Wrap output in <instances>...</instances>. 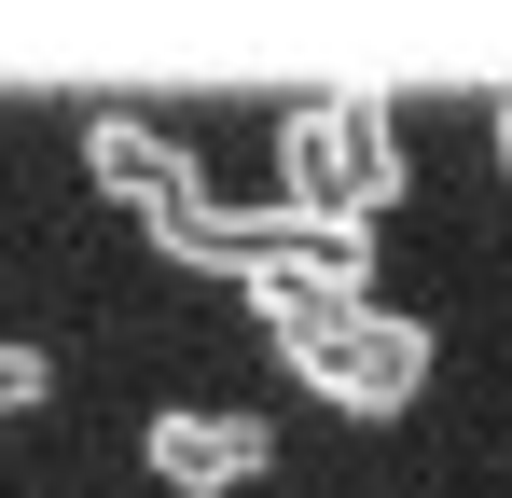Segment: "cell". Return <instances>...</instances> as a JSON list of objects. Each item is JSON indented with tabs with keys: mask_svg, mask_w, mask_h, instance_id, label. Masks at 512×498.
Returning <instances> with one entry per match:
<instances>
[{
	"mask_svg": "<svg viewBox=\"0 0 512 498\" xmlns=\"http://www.w3.org/2000/svg\"><path fill=\"white\" fill-rule=\"evenodd\" d=\"M139 457H153L180 498H236L250 471H277V415H236V402H167L153 429H139Z\"/></svg>",
	"mask_w": 512,
	"mask_h": 498,
	"instance_id": "3957f363",
	"label": "cell"
},
{
	"mask_svg": "<svg viewBox=\"0 0 512 498\" xmlns=\"http://www.w3.org/2000/svg\"><path fill=\"white\" fill-rule=\"evenodd\" d=\"M499 180H512V97H499Z\"/></svg>",
	"mask_w": 512,
	"mask_h": 498,
	"instance_id": "8992f818",
	"label": "cell"
},
{
	"mask_svg": "<svg viewBox=\"0 0 512 498\" xmlns=\"http://www.w3.org/2000/svg\"><path fill=\"white\" fill-rule=\"evenodd\" d=\"M236 305L263 319L277 374L305 388L319 415H402L429 388V319L374 305V277H319V263H250Z\"/></svg>",
	"mask_w": 512,
	"mask_h": 498,
	"instance_id": "6da1fadb",
	"label": "cell"
},
{
	"mask_svg": "<svg viewBox=\"0 0 512 498\" xmlns=\"http://www.w3.org/2000/svg\"><path fill=\"white\" fill-rule=\"evenodd\" d=\"M56 402V346H14L0 332V415H42Z\"/></svg>",
	"mask_w": 512,
	"mask_h": 498,
	"instance_id": "5b68a950",
	"label": "cell"
},
{
	"mask_svg": "<svg viewBox=\"0 0 512 498\" xmlns=\"http://www.w3.org/2000/svg\"><path fill=\"white\" fill-rule=\"evenodd\" d=\"M84 180H97V194H125L139 222H153V208H180V194H208V180H194V153H180L153 111H84Z\"/></svg>",
	"mask_w": 512,
	"mask_h": 498,
	"instance_id": "277c9868",
	"label": "cell"
},
{
	"mask_svg": "<svg viewBox=\"0 0 512 498\" xmlns=\"http://www.w3.org/2000/svg\"><path fill=\"white\" fill-rule=\"evenodd\" d=\"M277 180L374 222V208L402 194V125H388V97H291V111H277Z\"/></svg>",
	"mask_w": 512,
	"mask_h": 498,
	"instance_id": "7a4b0ae2",
	"label": "cell"
}]
</instances>
